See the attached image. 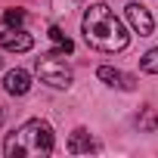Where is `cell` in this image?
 <instances>
[{
	"instance_id": "cell-7",
	"label": "cell",
	"mask_w": 158,
	"mask_h": 158,
	"mask_svg": "<svg viewBox=\"0 0 158 158\" xmlns=\"http://www.w3.org/2000/svg\"><path fill=\"white\" fill-rule=\"evenodd\" d=\"M96 74H99V81H102V84L118 87V90H133V87H136V81H133L130 74H124V71H118V68H112V65H102Z\"/></svg>"
},
{
	"instance_id": "cell-4",
	"label": "cell",
	"mask_w": 158,
	"mask_h": 158,
	"mask_svg": "<svg viewBox=\"0 0 158 158\" xmlns=\"http://www.w3.org/2000/svg\"><path fill=\"white\" fill-rule=\"evenodd\" d=\"M124 19H127V25H130L139 37H149V34L155 31V19H152L149 10L139 6V3H127V6H124Z\"/></svg>"
},
{
	"instance_id": "cell-10",
	"label": "cell",
	"mask_w": 158,
	"mask_h": 158,
	"mask_svg": "<svg viewBox=\"0 0 158 158\" xmlns=\"http://www.w3.org/2000/svg\"><path fill=\"white\" fill-rule=\"evenodd\" d=\"M139 68H143L146 74H158V47H155V50H149V53L139 59Z\"/></svg>"
},
{
	"instance_id": "cell-12",
	"label": "cell",
	"mask_w": 158,
	"mask_h": 158,
	"mask_svg": "<svg viewBox=\"0 0 158 158\" xmlns=\"http://www.w3.org/2000/svg\"><path fill=\"white\" fill-rule=\"evenodd\" d=\"M155 124H158V121H155V115H152V112H146V115H143V121H139V127H143V130H155Z\"/></svg>"
},
{
	"instance_id": "cell-15",
	"label": "cell",
	"mask_w": 158,
	"mask_h": 158,
	"mask_svg": "<svg viewBox=\"0 0 158 158\" xmlns=\"http://www.w3.org/2000/svg\"><path fill=\"white\" fill-rule=\"evenodd\" d=\"M0 68H3V59H0Z\"/></svg>"
},
{
	"instance_id": "cell-13",
	"label": "cell",
	"mask_w": 158,
	"mask_h": 158,
	"mask_svg": "<svg viewBox=\"0 0 158 158\" xmlns=\"http://www.w3.org/2000/svg\"><path fill=\"white\" fill-rule=\"evenodd\" d=\"M71 3H77V0H53V6H56L59 13H65V10H68Z\"/></svg>"
},
{
	"instance_id": "cell-1",
	"label": "cell",
	"mask_w": 158,
	"mask_h": 158,
	"mask_svg": "<svg viewBox=\"0 0 158 158\" xmlns=\"http://www.w3.org/2000/svg\"><path fill=\"white\" fill-rule=\"evenodd\" d=\"M81 31H84V40L93 50H102V53H121L130 44V34H127L124 22L115 16V10L109 3L87 6V13L81 19Z\"/></svg>"
},
{
	"instance_id": "cell-11",
	"label": "cell",
	"mask_w": 158,
	"mask_h": 158,
	"mask_svg": "<svg viewBox=\"0 0 158 158\" xmlns=\"http://www.w3.org/2000/svg\"><path fill=\"white\" fill-rule=\"evenodd\" d=\"M3 22H6V28H22L25 13H22V10H6V13H3Z\"/></svg>"
},
{
	"instance_id": "cell-2",
	"label": "cell",
	"mask_w": 158,
	"mask_h": 158,
	"mask_svg": "<svg viewBox=\"0 0 158 158\" xmlns=\"http://www.w3.org/2000/svg\"><path fill=\"white\" fill-rule=\"evenodd\" d=\"M56 149V136H53V127L40 118H31L25 121L19 130H13L3 143V152L6 158H34V155H50Z\"/></svg>"
},
{
	"instance_id": "cell-6",
	"label": "cell",
	"mask_w": 158,
	"mask_h": 158,
	"mask_svg": "<svg viewBox=\"0 0 158 158\" xmlns=\"http://www.w3.org/2000/svg\"><path fill=\"white\" fill-rule=\"evenodd\" d=\"M3 90H6L10 96H25V93L31 90V74H28L25 68L6 71V77H3Z\"/></svg>"
},
{
	"instance_id": "cell-9",
	"label": "cell",
	"mask_w": 158,
	"mask_h": 158,
	"mask_svg": "<svg viewBox=\"0 0 158 158\" xmlns=\"http://www.w3.org/2000/svg\"><path fill=\"white\" fill-rule=\"evenodd\" d=\"M50 40L56 44V47L50 50V56H65V53H71V50H74V44H71V37H65L59 25H50Z\"/></svg>"
},
{
	"instance_id": "cell-5",
	"label": "cell",
	"mask_w": 158,
	"mask_h": 158,
	"mask_svg": "<svg viewBox=\"0 0 158 158\" xmlns=\"http://www.w3.org/2000/svg\"><path fill=\"white\" fill-rule=\"evenodd\" d=\"M0 47L10 53H28L34 47V37L25 28H6V31H0Z\"/></svg>"
},
{
	"instance_id": "cell-8",
	"label": "cell",
	"mask_w": 158,
	"mask_h": 158,
	"mask_svg": "<svg viewBox=\"0 0 158 158\" xmlns=\"http://www.w3.org/2000/svg\"><path fill=\"white\" fill-rule=\"evenodd\" d=\"M99 146L90 139V133L87 130H74L71 133V139H68V152L71 155H81V152H96Z\"/></svg>"
},
{
	"instance_id": "cell-3",
	"label": "cell",
	"mask_w": 158,
	"mask_h": 158,
	"mask_svg": "<svg viewBox=\"0 0 158 158\" xmlns=\"http://www.w3.org/2000/svg\"><path fill=\"white\" fill-rule=\"evenodd\" d=\"M34 71H37V77L44 84H50V87H56V90H65V87H71V68L62 62V59H56V56H44V59H37L34 62Z\"/></svg>"
},
{
	"instance_id": "cell-14",
	"label": "cell",
	"mask_w": 158,
	"mask_h": 158,
	"mask_svg": "<svg viewBox=\"0 0 158 158\" xmlns=\"http://www.w3.org/2000/svg\"><path fill=\"white\" fill-rule=\"evenodd\" d=\"M0 121H3V112H0Z\"/></svg>"
}]
</instances>
